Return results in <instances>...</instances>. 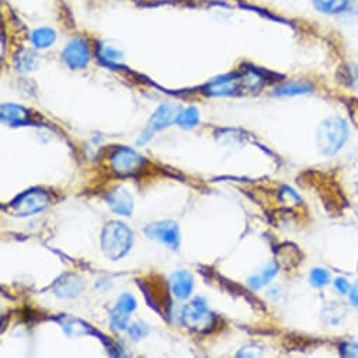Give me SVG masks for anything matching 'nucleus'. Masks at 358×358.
<instances>
[{"mask_svg":"<svg viewBox=\"0 0 358 358\" xmlns=\"http://www.w3.org/2000/svg\"><path fill=\"white\" fill-rule=\"evenodd\" d=\"M180 113V108L173 106V104H163L160 106L152 115V118L148 122L146 131L142 135V139L139 141V143H145L148 139H150V136L157 132L164 129L166 127H169L170 124L176 122L177 115Z\"/></svg>","mask_w":358,"mask_h":358,"instance_id":"obj_8","label":"nucleus"},{"mask_svg":"<svg viewBox=\"0 0 358 358\" xmlns=\"http://www.w3.org/2000/svg\"><path fill=\"white\" fill-rule=\"evenodd\" d=\"M340 354L343 357H358V343H343L340 345Z\"/></svg>","mask_w":358,"mask_h":358,"instance_id":"obj_23","label":"nucleus"},{"mask_svg":"<svg viewBox=\"0 0 358 358\" xmlns=\"http://www.w3.org/2000/svg\"><path fill=\"white\" fill-rule=\"evenodd\" d=\"M0 117L12 127L29 125L31 122L30 111L17 104H3L2 111H0Z\"/></svg>","mask_w":358,"mask_h":358,"instance_id":"obj_13","label":"nucleus"},{"mask_svg":"<svg viewBox=\"0 0 358 358\" xmlns=\"http://www.w3.org/2000/svg\"><path fill=\"white\" fill-rule=\"evenodd\" d=\"M145 159L129 148H118L111 155L113 171L121 177L135 174L142 169Z\"/></svg>","mask_w":358,"mask_h":358,"instance_id":"obj_5","label":"nucleus"},{"mask_svg":"<svg viewBox=\"0 0 358 358\" xmlns=\"http://www.w3.org/2000/svg\"><path fill=\"white\" fill-rule=\"evenodd\" d=\"M213 315L208 312L204 298H196L185 306L182 312L183 323L194 330H203L211 326Z\"/></svg>","mask_w":358,"mask_h":358,"instance_id":"obj_6","label":"nucleus"},{"mask_svg":"<svg viewBox=\"0 0 358 358\" xmlns=\"http://www.w3.org/2000/svg\"><path fill=\"white\" fill-rule=\"evenodd\" d=\"M259 348H262V347L253 344V345L245 347L242 351H239L238 355L239 357H260V355H263L264 350H259Z\"/></svg>","mask_w":358,"mask_h":358,"instance_id":"obj_25","label":"nucleus"},{"mask_svg":"<svg viewBox=\"0 0 358 358\" xmlns=\"http://www.w3.org/2000/svg\"><path fill=\"white\" fill-rule=\"evenodd\" d=\"M134 243V234L131 229L120 222L111 221L106 224L101 234V249L110 260H120L131 250Z\"/></svg>","mask_w":358,"mask_h":358,"instance_id":"obj_1","label":"nucleus"},{"mask_svg":"<svg viewBox=\"0 0 358 358\" xmlns=\"http://www.w3.org/2000/svg\"><path fill=\"white\" fill-rule=\"evenodd\" d=\"M277 271H278L277 266L271 263V264H268L267 267H264L260 273L252 275V277L249 278V285L252 287V289H260V288H263L264 285H267V284L275 277Z\"/></svg>","mask_w":358,"mask_h":358,"instance_id":"obj_15","label":"nucleus"},{"mask_svg":"<svg viewBox=\"0 0 358 358\" xmlns=\"http://www.w3.org/2000/svg\"><path fill=\"white\" fill-rule=\"evenodd\" d=\"M200 121V111L196 107H189L182 110L177 115L176 124L182 128H194Z\"/></svg>","mask_w":358,"mask_h":358,"instance_id":"obj_19","label":"nucleus"},{"mask_svg":"<svg viewBox=\"0 0 358 358\" xmlns=\"http://www.w3.org/2000/svg\"><path fill=\"white\" fill-rule=\"evenodd\" d=\"M309 280H310V284L316 288H320V287H324L329 284L330 281V274L327 270L324 268H313L310 271V275H309Z\"/></svg>","mask_w":358,"mask_h":358,"instance_id":"obj_21","label":"nucleus"},{"mask_svg":"<svg viewBox=\"0 0 358 358\" xmlns=\"http://www.w3.org/2000/svg\"><path fill=\"white\" fill-rule=\"evenodd\" d=\"M334 288H336L340 294L345 295V294H348V292H350L351 285H350L348 280H345V278H337V280L334 281Z\"/></svg>","mask_w":358,"mask_h":358,"instance_id":"obj_26","label":"nucleus"},{"mask_svg":"<svg viewBox=\"0 0 358 358\" xmlns=\"http://www.w3.org/2000/svg\"><path fill=\"white\" fill-rule=\"evenodd\" d=\"M145 234L149 239L160 242L163 245H167L174 250L178 248V243H180V232H178V225L173 221L152 222L145 228Z\"/></svg>","mask_w":358,"mask_h":358,"instance_id":"obj_7","label":"nucleus"},{"mask_svg":"<svg viewBox=\"0 0 358 358\" xmlns=\"http://www.w3.org/2000/svg\"><path fill=\"white\" fill-rule=\"evenodd\" d=\"M129 336L132 337V338H135V340H139V338H142L143 336H146L148 334V327L143 324V323H134L131 327H129Z\"/></svg>","mask_w":358,"mask_h":358,"instance_id":"obj_24","label":"nucleus"},{"mask_svg":"<svg viewBox=\"0 0 358 358\" xmlns=\"http://www.w3.org/2000/svg\"><path fill=\"white\" fill-rule=\"evenodd\" d=\"M100 55H101V59L107 61V62H118L122 59V54L111 47H104L101 48L100 51Z\"/></svg>","mask_w":358,"mask_h":358,"instance_id":"obj_22","label":"nucleus"},{"mask_svg":"<svg viewBox=\"0 0 358 358\" xmlns=\"http://www.w3.org/2000/svg\"><path fill=\"white\" fill-rule=\"evenodd\" d=\"M348 296H350V302L354 306H358V282L351 287V289L348 292Z\"/></svg>","mask_w":358,"mask_h":358,"instance_id":"obj_27","label":"nucleus"},{"mask_svg":"<svg viewBox=\"0 0 358 358\" xmlns=\"http://www.w3.org/2000/svg\"><path fill=\"white\" fill-rule=\"evenodd\" d=\"M170 289L177 299H186L194 288L193 275L187 271H177L170 277Z\"/></svg>","mask_w":358,"mask_h":358,"instance_id":"obj_12","label":"nucleus"},{"mask_svg":"<svg viewBox=\"0 0 358 358\" xmlns=\"http://www.w3.org/2000/svg\"><path fill=\"white\" fill-rule=\"evenodd\" d=\"M350 0H313L316 9L326 15H337L347 9Z\"/></svg>","mask_w":358,"mask_h":358,"instance_id":"obj_17","label":"nucleus"},{"mask_svg":"<svg viewBox=\"0 0 358 358\" xmlns=\"http://www.w3.org/2000/svg\"><path fill=\"white\" fill-rule=\"evenodd\" d=\"M48 204H50L48 194L41 189H33L23 193L17 199H15L9 206V211L15 217L26 218V217L41 213L43 210L47 208Z\"/></svg>","mask_w":358,"mask_h":358,"instance_id":"obj_3","label":"nucleus"},{"mask_svg":"<svg viewBox=\"0 0 358 358\" xmlns=\"http://www.w3.org/2000/svg\"><path fill=\"white\" fill-rule=\"evenodd\" d=\"M52 289L59 298H73L82 294L85 289V281L76 274H65L57 280Z\"/></svg>","mask_w":358,"mask_h":358,"instance_id":"obj_11","label":"nucleus"},{"mask_svg":"<svg viewBox=\"0 0 358 358\" xmlns=\"http://www.w3.org/2000/svg\"><path fill=\"white\" fill-rule=\"evenodd\" d=\"M312 85L306 82H288L281 86H278L274 92L275 96H298V94H305L312 92Z\"/></svg>","mask_w":358,"mask_h":358,"instance_id":"obj_14","label":"nucleus"},{"mask_svg":"<svg viewBox=\"0 0 358 358\" xmlns=\"http://www.w3.org/2000/svg\"><path fill=\"white\" fill-rule=\"evenodd\" d=\"M31 41H33L34 47H37L40 50H45V48H50L57 41V34L54 30H51L48 27H41L33 33Z\"/></svg>","mask_w":358,"mask_h":358,"instance_id":"obj_16","label":"nucleus"},{"mask_svg":"<svg viewBox=\"0 0 358 358\" xmlns=\"http://www.w3.org/2000/svg\"><path fill=\"white\" fill-rule=\"evenodd\" d=\"M64 61L72 68V69H82L87 66L90 61V51L89 45L82 38H73L64 50L62 52Z\"/></svg>","mask_w":358,"mask_h":358,"instance_id":"obj_9","label":"nucleus"},{"mask_svg":"<svg viewBox=\"0 0 358 358\" xmlns=\"http://www.w3.org/2000/svg\"><path fill=\"white\" fill-rule=\"evenodd\" d=\"M348 139L347 122L340 117L326 118L316 132V145L323 155L337 153Z\"/></svg>","mask_w":358,"mask_h":358,"instance_id":"obj_2","label":"nucleus"},{"mask_svg":"<svg viewBox=\"0 0 358 358\" xmlns=\"http://www.w3.org/2000/svg\"><path fill=\"white\" fill-rule=\"evenodd\" d=\"M15 65L20 72H30L37 66V55L31 50H22L15 58Z\"/></svg>","mask_w":358,"mask_h":358,"instance_id":"obj_18","label":"nucleus"},{"mask_svg":"<svg viewBox=\"0 0 358 358\" xmlns=\"http://www.w3.org/2000/svg\"><path fill=\"white\" fill-rule=\"evenodd\" d=\"M135 309H136V301L129 294L121 295L118 298V301H117L115 308H114V310H117V312H120L122 315H127V316H129Z\"/></svg>","mask_w":358,"mask_h":358,"instance_id":"obj_20","label":"nucleus"},{"mask_svg":"<svg viewBox=\"0 0 358 358\" xmlns=\"http://www.w3.org/2000/svg\"><path fill=\"white\" fill-rule=\"evenodd\" d=\"M260 78L253 73L249 76H239V75H228L220 79H215L214 82H211L210 85H207L206 87V93L208 96H229V94H235L238 92H241L245 86V83L250 85H256L260 83Z\"/></svg>","mask_w":358,"mask_h":358,"instance_id":"obj_4","label":"nucleus"},{"mask_svg":"<svg viewBox=\"0 0 358 358\" xmlns=\"http://www.w3.org/2000/svg\"><path fill=\"white\" fill-rule=\"evenodd\" d=\"M106 201L110 206V208L118 214V215H124V217H129L132 214L134 210V199L129 194L128 190H125L124 187H117L114 190H111L107 196H106Z\"/></svg>","mask_w":358,"mask_h":358,"instance_id":"obj_10","label":"nucleus"}]
</instances>
